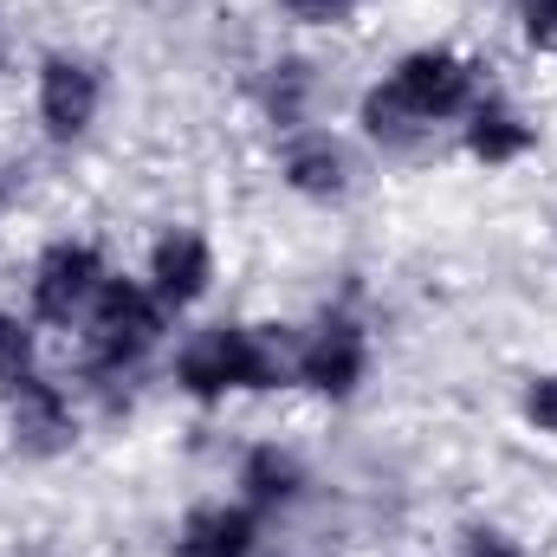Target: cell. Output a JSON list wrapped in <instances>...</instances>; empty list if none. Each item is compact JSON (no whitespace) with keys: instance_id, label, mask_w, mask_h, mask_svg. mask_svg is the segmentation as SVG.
Wrapping results in <instances>:
<instances>
[{"instance_id":"obj_1","label":"cell","mask_w":557,"mask_h":557,"mask_svg":"<svg viewBox=\"0 0 557 557\" xmlns=\"http://www.w3.org/2000/svg\"><path fill=\"white\" fill-rule=\"evenodd\" d=\"M473 104H480V65L460 59L454 46H421L383 85L363 91V131L389 149H409L421 131H434Z\"/></svg>"},{"instance_id":"obj_2","label":"cell","mask_w":557,"mask_h":557,"mask_svg":"<svg viewBox=\"0 0 557 557\" xmlns=\"http://www.w3.org/2000/svg\"><path fill=\"white\" fill-rule=\"evenodd\" d=\"M175 383L195 403H221L227 389H285L298 383V350L285 357V337H273V324H214L182 344Z\"/></svg>"},{"instance_id":"obj_3","label":"cell","mask_w":557,"mask_h":557,"mask_svg":"<svg viewBox=\"0 0 557 557\" xmlns=\"http://www.w3.org/2000/svg\"><path fill=\"white\" fill-rule=\"evenodd\" d=\"M162 298L137 285V278H104V292L91 298V311H85V363L91 370H131L143 350H156V337H162Z\"/></svg>"},{"instance_id":"obj_4","label":"cell","mask_w":557,"mask_h":557,"mask_svg":"<svg viewBox=\"0 0 557 557\" xmlns=\"http://www.w3.org/2000/svg\"><path fill=\"white\" fill-rule=\"evenodd\" d=\"M104 253L85 240H52L33 267V311L46 324H78L91 311V298L104 292Z\"/></svg>"},{"instance_id":"obj_5","label":"cell","mask_w":557,"mask_h":557,"mask_svg":"<svg viewBox=\"0 0 557 557\" xmlns=\"http://www.w3.org/2000/svg\"><path fill=\"white\" fill-rule=\"evenodd\" d=\"M98 104H104V78L91 59L78 52H46L39 59V124L52 143H78L98 124Z\"/></svg>"},{"instance_id":"obj_6","label":"cell","mask_w":557,"mask_h":557,"mask_svg":"<svg viewBox=\"0 0 557 557\" xmlns=\"http://www.w3.org/2000/svg\"><path fill=\"white\" fill-rule=\"evenodd\" d=\"M363 376H370V337H363V324L324 318V324L298 344V383H305V389L344 403V396H357Z\"/></svg>"},{"instance_id":"obj_7","label":"cell","mask_w":557,"mask_h":557,"mask_svg":"<svg viewBox=\"0 0 557 557\" xmlns=\"http://www.w3.org/2000/svg\"><path fill=\"white\" fill-rule=\"evenodd\" d=\"M7 428H13V447L33 460H52L78 441V416H72L65 389L46 376H26L20 389H7Z\"/></svg>"},{"instance_id":"obj_8","label":"cell","mask_w":557,"mask_h":557,"mask_svg":"<svg viewBox=\"0 0 557 557\" xmlns=\"http://www.w3.org/2000/svg\"><path fill=\"white\" fill-rule=\"evenodd\" d=\"M278 169H285V188H292V195H305V201H344V195H350V182H357L350 149L331 137V131H298V137L285 143Z\"/></svg>"},{"instance_id":"obj_9","label":"cell","mask_w":557,"mask_h":557,"mask_svg":"<svg viewBox=\"0 0 557 557\" xmlns=\"http://www.w3.org/2000/svg\"><path fill=\"white\" fill-rule=\"evenodd\" d=\"M208 278H214V253H208V240H201V234L175 227V234H162V240H156V253H149V292H156L169 311L195 305V298L208 292Z\"/></svg>"},{"instance_id":"obj_10","label":"cell","mask_w":557,"mask_h":557,"mask_svg":"<svg viewBox=\"0 0 557 557\" xmlns=\"http://www.w3.org/2000/svg\"><path fill=\"white\" fill-rule=\"evenodd\" d=\"M260 545V512L240 499V506H195L175 532V557H247Z\"/></svg>"},{"instance_id":"obj_11","label":"cell","mask_w":557,"mask_h":557,"mask_svg":"<svg viewBox=\"0 0 557 557\" xmlns=\"http://www.w3.org/2000/svg\"><path fill=\"white\" fill-rule=\"evenodd\" d=\"M532 143H539V131H532L512 104H499V98H480V104L467 111V156H480L486 169L519 162Z\"/></svg>"},{"instance_id":"obj_12","label":"cell","mask_w":557,"mask_h":557,"mask_svg":"<svg viewBox=\"0 0 557 557\" xmlns=\"http://www.w3.org/2000/svg\"><path fill=\"white\" fill-rule=\"evenodd\" d=\"M240 493H247V506L253 512H278V506H292L298 493H305V467L285 454V447H253L247 460H240Z\"/></svg>"},{"instance_id":"obj_13","label":"cell","mask_w":557,"mask_h":557,"mask_svg":"<svg viewBox=\"0 0 557 557\" xmlns=\"http://www.w3.org/2000/svg\"><path fill=\"white\" fill-rule=\"evenodd\" d=\"M311 91H318V78H311L305 59H278V65H267V78H260V104H267V117H273L278 131H298L305 124Z\"/></svg>"},{"instance_id":"obj_14","label":"cell","mask_w":557,"mask_h":557,"mask_svg":"<svg viewBox=\"0 0 557 557\" xmlns=\"http://www.w3.org/2000/svg\"><path fill=\"white\" fill-rule=\"evenodd\" d=\"M26 376H33V331L13 311H0V389H20Z\"/></svg>"},{"instance_id":"obj_15","label":"cell","mask_w":557,"mask_h":557,"mask_svg":"<svg viewBox=\"0 0 557 557\" xmlns=\"http://www.w3.org/2000/svg\"><path fill=\"white\" fill-rule=\"evenodd\" d=\"M278 7H285L298 26H344L363 0H278Z\"/></svg>"},{"instance_id":"obj_16","label":"cell","mask_w":557,"mask_h":557,"mask_svg":"<svg viewBox=\"0 0 557 557\" xmlns=\"http://www.w3.org/2000/svg\"><path fill=\"white\" fill-rule=\"evenodd\" d=\"M525 421H532L539 434H557V370L552 376H532V389H525Z\"/></svg>"},{"instance_id":"obj_17","label":"cell","mask_w":557,"mask_h":557,"mask_svg":"<svg viewBox=\"0 0 557 557\" xmlns=\"http://www.w3.org/2000/svg\"><path fill=\"white\" fill-rule=\"evenodd\" d=\"M519 13H525V39L539 52H557V0H519Z\"/></svg>"},{"instance_id":"obj_18","label":"cell","mask_w":557,"mask_h":557,"mask_svg":"<svg viewBox=\"0 0 557 557\" xmlns=\"http://www.w3.org/2000/svg\"><path fill=\"white\" fill-rule=\"evenodd\" d=\"M460 557H525L506 532H493V525H473L467 539H460Z\"/></svg>"},{"instance_id":"obj_19","label":"cell","mask_w":557,"mask_h":557,"mask_svg":"<svg viewBox=\"0 0 557 557\" xmlns=\"http://www.w3.org/2000/svg\"><path fill=\"white\" fill-rule=\"evenodd\" d=\"M0 65H7V33H0Z\"/></svg>"}]
</instances>
